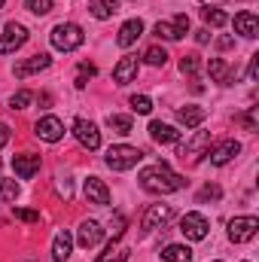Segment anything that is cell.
I'll return each instance as SVG.
<instances>
[{"instance_id":"40","label":"cell","mask_w":259,"mask_h":262,"mask_svg":"<svg viewBox=\"0 0 259 262\" xmlns=\"http://www.w3.org/2000/svg\"><path fill=\"white\" fill-rule=\"evenodd\" d=\"M256 73H259V55H253V58H250V67H247V82H253Z\"/></svg>"},{"instance_id":"20","label":"cell","mask_w":259,"mask_h":262,"mask_svg":"<svg viewBox=\"0 0 259 262\" xmlns=\"http://www.w3.org/2000/svg\"><path fill=\"white\" fill-rule=\"evenodd\" d=\"M49 64H52V58H49L46 52H40V55H34V58H28V61L15 64V76H18V79H25V76H31V73L49 70Z\"/></svg>"},{"instance_id":"8","label":"cell","mask_w":259,"mask_h":262,"mask_svg":"<svg viewBox=\"0 0 259 262\" xmlns=\"http://www.w3.org/2000/svg\"><path fill=\"white\" fill-rule=\"evenodd\" d=\"M171 216H174V207H171V204H149V207H146V213H143V220H140V229L149 235V232H156V229L168 226V223H171Z\"/></svg>"},{"instance_id":"9","label":"cell","mask_w":259,"mask_h":262,"mask_svg":"<svg viewBox=\"0 0 259 262\" xmlns=\"http://www.w3.org/2000/svg\"><path fill=\"white\" fill-rule=\"evenodd\" d=\"M207 149H210V134H207V131H195L192 140H186V143L177 149V156H180L183 162H198L201 156H207Z\"/></svg>"},{"instance_id":"45","label":"cell","mask_w":259,"mask_h":262,"mask_svg":"<svg viewBox=\"0 0 259 262\" xmlns=\"http://www.w3.org/2000/svg\"><path fill=\"white\" fill-rule=\"evenodd\" d=\"M3 3H6V0H0V6H3Z\"/></svg>"},{"instance_id":"21","label":"cell","mask_w":259,"mask_h":262,"mask_svg":"<svg viewBox=\"0 0 259 262\" xmlns=\"http://www.w3.org/2000/svg\"><path fill=\"white\" fill-rule=\"evenodd\" d=\"M204 119H207V110H204V107L189 104V107H180V110H177V122L186 125V128H198Z\"/></svg>"},{"instance_id":"31","label":"cell","mask_w":259,"mask_h":262,"mask_svg":"<svg viewBox=\"0 0 259 262\" xmlns=\"http://www.w3.org/2000/svg\"><path fill=\"white\" fill-rule=\"evenodd\" d=\"M195 198H198V204H204V201H220V198H223V189H220L217 183H204Z\"/></svg>"},{"instance_id":"11","label":"cell","mask_w":259,"mask_h":262,"mask_svg":"<svg viewBox=\"0 0 259 262\" xmlns=\"http://www.w3.org/2000/svg\"><path fill=\"white\" fill-rule=\"evenodd\" d=\"M34 134H37L40 140H46V143H58V140L64 137V122H61L58 116H43V119H37Z\"/></svg>"},{"instance_id":"13","label":"cell","mask_w":259,"mask_h":262,"mask_svg":"<svg viewBox=\"0 0 259 262\" xmlns=\"http://www.w3.org/2000/svg\"><path fill=\"white\" fill-rule=\"evenodd\" d=\"M82 192L89 198V204H98V207H107L110 204V189H107V183L101 177H89L82 183Z\"/></svg>"},{"instance_id":"1","label":"cell","mask_w":259,"mask_h":262,"mask_svg":"<svg viewBox=\"0 0 259 262\" xmlns=\"http://www.w3.org/2000/svg\"><path fill=\"white\" fill-rule=\"evenodd\" d=\"M137 180H140V186H143L146 192H153V195H171V192H180V189L186 186V180H183L177 171H171L165 162H156V165L143 168V171L137 174Z\"/></svg>"},{"instance_id":"17","label":"cell","mask_w":259,"mask_h":262,"mask_svg":"<svg viewBox=\"0 0 259 262\" xmlns=\"http://www.w3.org/2000/svg\"><path fill=\"white\" fill-rule=\"evenodd\" d=\"M134 76H137V58L134 55L119 58V64L113 67V82L116 85H128V82H134Z\"/></svg>"},{"instance_id":"5","label":"cell","mask_w":259,"mask_h":262,"mask_svg":"<svg viewBox=\"0 0 259 262\" xmlns=\"http://www.w3.org/2000/svg\"><path fill=\"white\" fill-rule=\"evenodd\" d=\"M25 43H28V28L18 25V21H9V25L3 28V34H0V55H12V52H18Z\"/></svg>"},{"instance_id":"2","label":"cell","mask_w":259,"mask_h":262,"mask_svg":"<svg viewBox=\"0 0 259 262\" xmlns=\"http://www.w3.org/2000/svg\"><path fill=\"white\" fill-rule=\"evenodd\" d=\"M49 40H52V46H55L58 52H73V49H79V46L85 43V34H82L79 25H73V21H61V25L52 28Z\"/></svg>"},{"instance_id":"14","label":"cell","mask_w":259,"mask_h":262,"mask_svg":"<svg viewBox=\"0 0 259 262\" xmlns=\"http://www.w3.org/2000/svg\"><path fill=\"white\" fill-rule=\"evenodd\" d=\"M238 152H241V143H238V140H220V143H217L207 156H210V165L223 168V165H229Z\"/></svg>"},{"instance_id":"41","label":"cell","mask_w":259,"mask_h":262,"mask_svg":"<svg viewBox=\"0 0 259 262\" xmlns=\"http://www.w3.org/2000/svg\"><path fill=\"white\" fill-rule=\"evenodd\" d=\"M9 134H12V131H9V125H6V122H0V149L9 143Z\"/></svg>"},{"instance_id":"12","label":"cell","mask_w":259,"mask_h":262,"mask_svg":"<svg viewBox=\"0 0 259 262\" xmlns=\"http://www.w3.org/2000/svg\"><path fill=\"white\" fill-rule=\"evenodd\" d=\"M76 241H79V247H85V250L98 247V244L104 241V229H101V223H95V220H82V223H79V232H76Z\"/></svg>"},{"instance_id":"7","label":"cell","mask_w":259,"mask_h":262,"mask_svg":"<svg viewBox=\"0 0 259 262\" xmlns=\"http://www.w3.org/2000/svg\"><path fill=\"white\" fill-rule=\"evenodd\" d=\"M153 31H156L162 40H171V43H174V40H183V37L189 34V15H186V12H177L171 21H159Z\"/></svg>"},{"instance_id":"16","label":"cell","mask_w":259,"mask_h":262,"mask_svg":"<svg viewBox=\"0 0 259 262\" xmlns=\"http://www.w3.org/2000/svg\"><path fill=\"white\" fill-rule=\"evenodd\" d=\"M232 25H235V34H241V37H247V40H253L259 34V18H256V12H250V9L238 12Z\"/></svg>"},{"instance_id":"38","label":"cell","mask_w":259,"mask_h":262,"mask_svg":"<svg viewBox=\"0 0 259 262\" xmlns=\"http://www.w3.org/2000/svg\"><path fill=\"white\" fill-rule=\"evenodd\" d=\"M238 122H241L247 131H256V107H250L244 116H238Z\"/></svg>"},{"instance_id":"6","label":"cell","mask_w":259,"mask_h":262,"mask_svg":"<svg viewBox=\"0 0 259 262\" xmlns=\"http://www.w3.org/2000/svg\"><path fill=\"white\" fill-rule=\"evenodd\" d=\"M207 229H210V223H207V216L204 213H183V220H180V232H183V238L186 241H204L207 238Z\"/></svg>"},{"instance_id":"25","label":"cell","mask_w":259,"mask_h":262,"mask_svg":"<svg viewBox=\"0 0 259 262\" xmlns=\"http://www.w3.org/2000/svg\"><path fill=\"white\" fill-rule=\"evenodd\" d=\"M162 259L165 262H192V250L186 244H168L162 250Z\"/></svg>"},{"instance_id":"15","label":"cell","mask_w":259,"mask_h":262,"mask_svg":"<svg viewBox=\"0 0 259 262\" xmlns=\"http://www.w3.org/2000/svg\"><path fill=\"white\" fill-rule=\"evenodd\" d=\"M12 171H15L18 180H31V177L40 171V156H34V152L15 156V159H12Z\"/></svg>"},{"instance_id":"24","label":"cell","mask_w":259,"mask_h":262,"mask_svg":"<svg viewBox=\"0 0 259 262\" xmlns=\"http://www.w3.org/2000/svg\"><path fill=\"white\" fill-rule=\"evenodd\" d=\"M89 12L98 21H104V18H110V15L119 12V0H89Z\"/></svg>"},{"instance_id":"44","label":"cell","mask_w":259,"mask_h":262,"mask_svg":"<svg viewBox=\"0 0 259 262\" xmlns=\"http://www.w3.org/2000/svg\"><path fill=\"white\" fill-rule=\"evenodd\" d=\"M201 3H204V6H207V3H217V0H201Z\"/></svg>"},{"instance_id":"35","label":"cell","mask_w":259,"mask_h":262,"mask_svg":"<svg viewBox=\"0 0 259 262\" xmlns=\"http://www.w3.org/2000/svg\"><path fill=\"white\" fill-rule=\"evenodd\" d=\"M131 110L140 113V116H146V113H153V101L146 95H131Z\"/></svg>"},{"instance_id":"32","label":"cell","mask_w":259,"mask_h":262,"mask_svg":"<svg viewBox=\"0 0 259 262\" xmlns=\"http://www.w3.org/2000/svg\"><path fill=\"white\" fill-rule=\"evenodd\" d=\"M15 198H18V183H15V180L0 177V201L6 204V201H15Z\"/></svg>"},{"instance_id":"28","label":"cell","mask_w":259,"mask_h":262,"mask_svg":"<svg viewBox=\"0 0 259 262\" xmlns=\"http://www.w3.org/2000/svg\"><path fill=\"white\" fill-rule=\"evenodd\" d=\"M201 18H204V25H210V28H223V25H229V15L223 12V9H201Z\"/></svg>"},{"instance_id":"19","label":"cell","mask_w":259,"mask_h":262,"mask_svg":"<svg viewBox=\"0 0 259 262\" xmlns=\"http://www.w3.org/2000/svg\"><path fill=\"white\" fill-rule=\"evenodd\" d=\"M149 137L156 143H162V146H171V143L180 140V131L174 125H168V122H149Z\"/></svg>"},{"instance_id":"22","label":"cell","mask_w":259,"mask_h":262,"mask_svg":"<svg viewBox=\"0 0 259 262\" xmlns=\"http://www.w3.org/2000/svg\"><path fill=\"white\" fill-rule=\"evenodd\" d=\"M207 73H210V79L220 82V85H232V82H235V73L229 70V64H226L223 58H210V61H207Z\"/></svg>"},{"instance_id":"10","label":"cell","mask_w":259,"mask_h":262,"mask_svg":"<svg viewBox=\"0 0 259 262\" xmlns=\"http://www.w3.org/2000/svg\"><path fill=\"white\" fill-rule=\"evenodd\" d=\"M73 134H76V140H79L89 152L101 149V131H98L95 122H89V119H76V122H73Z\"/></svg>"},{"instance_id":"4","label":"cell","mask_w":259,"mask_h":262,"mask_svg":"<svg viewBox=\"0 0 259 262\" xmlns=\"http://www.w3.org/2000/svg\"><path fill=\"white\" fill-rule=\"evenodd\" d=\"M259 232V220L256 216H235L229 220V241L232 244H247L253 241Z\"/></svg>"},{"instance_id":"36","label":"cell","mask_w":259,"mask_h":262,"mask_svg":"<svg viewBox=\"0 0 259 262\" xmlns=\"http://www.w3.org/2000/svg\"><path fill=\"white\" fill-rule=\"evenodd\" d=\"M25 6H28L34 15H46V12H52V0H25Z\"/></svg>"},{"instance_id":"30","label":"cell","mask_w":259,"mask_h":262,"mask_svg":"<svg viewBox=\"0 0 259 262\" xmlns=\"http://www.w3.org/2000/svg\"><path fill=\"white\" fill-rule=\"evenodd\" d=\"M95 73H98V67L92 64V61H82V64H79V70H76L73 85H76V89H85V85H89V79H92Z\"/></svg>"},{"instance_id":"42","label":"cell","mask_w":259,"mask_h":262,"mask_svg":"<svg viewBox=\"0 0 259 262\" xmlns=\"http://www.w3.org/2000/svg\"><path fill=\"white\" fill-rule=\"evenodd\" d=\"M232 46H235V37H220V40H217V49H223V52L232 49Z\"/></svg>"},{"instance_id":"29","label":"cell","mask_w":259,"mask_h":262,"mask_svg":"<svg viewBox=\"0 0 259 262\" xmlns=\"http://www.w3.org/2000/svg\"><path fill=\"white\" fill-rule=\"evenodd\" d=\"M143 61L149 67H165V61H168V52L162 49V46H149L146 52H143Z\"/></svg>"},{"instance_id":"18","label":"cell","mask_w":259,"mask_h":262,"mask_svg":"<svg viewBox=\"0 0 259 262\" xmlns=\"http://www.w3.org/2000/svg\"><path fill=\"white\" fill-rule=\"evenodd\" d=\"M140 34H143V21H140V18H128V21L119 28V37H116V43H119L122 49H128V46H134V43L140 40Z\"/></svg>"},{"instance_id":"26","label":"cell","mask_w":259,"mask_h":262,"mask_svg":"<svg viewBox=\"0 0 259 262\" xmlns=\"http://www.w3.org/2000/svg\"><path fill=\"white\" fill-rule=\"evenodd\" d=\"M125 259H128V250L119 244V238H113V241L107 244V250H104L95 262H125Z\"/></svg>"},{"instance_id":"43","label":"cell","mask_w":259,"mask_h":262,"mask_svg":"<svg viewBox=\"0 0 259 262\" xmlns=\"http://www.w3.org/2000/svg\"><path fill=\"white\" fill-rule=\"evenodd\" d=\"M195 40H198V43H207V40H210V34H207V28H201V31H195Z\"/></svg>"},{"instance_id":"34","label":"cell","mask_w":259,"mask_h":262,"mask_svg":"<svg viewBox=\"0 0 259 262\" xmlns=\"http://www.w3.org/2000/svg\"><path fill=\"white\" fill-rule=\"evenodd\" d=\"M31 101H34V92H28V89H18V92L9 98V107H12V110H25Z\"/></svg>"},{"instance_id":"3","label":"cell","mask_w":259,"mask_h":262,"mask_svg":"<svg viewBox=\"0 0 259 262\" xmlns=\"http://www.w3.org/2000/svg\"><path fill=\"white\" fill-rule=\"evenodd\" d=\"M140 159H143V152H140L137 146H128V143H116V146H110L107 156H104L107 168H113V171H131V168H137Z\"/></svg>"},{"instance_id":"39","label":"cell","mask_w":259,"mask_h":262,"mask_svg":"<svg viewBox=\"0 0 259 262\" xmlns=\"http://www.w3.org/2000/svg\"><path fill=\"white\" fill-rule=\"evenodd\" d=\"M55 189H58V195H64V198H70V195H73V186H70V180H67V177H58Z\"/></svg>"},{"instance_id":"23","label":"cell","mask_w":259,"mask_h":262,"mask_svg":"<svg viewBox=\"0 0 259 262\" xmlns=\"http://www.w3.org/2000/svg\"><path fill=\"white\" fill-rule=\"evenodd\" d=\"M70 250H73V238H70V232H58L55 235V241H52V259L55 262H67L70 259Z\"/></svg>"},{"instance_id":"37","label":"cell","mask_w":259,"mask_h":262,"mask_svg":"<svg viewBox=\"0 0 259 262\" xmlns=\"http://www.w3.org/2000/svg\"><path fill=\"white\" fill-rule=\"evenodd\" d=\"M15 220H21V223H40V213L28 210V207H15Z\"/></svg>"},{"instance_id":"27","label":"cell","mask_w":259,"mask_h":262,"mask_svg":"<svg viewBox=\"0 0 259 262\" xmlns=\"http://www.w3.org/2000/svg\"><path fill=\"white\" fill-rule=\"evenodd\" d=\"M107 128L113 134H131V116L125 113H110L107 116Z\"/></svg>"},{"instance_id":"33","label":"cell","mask_w":259,"mask_h":262,"mask_svg":"<svg viewBox=\"0 0 259 262\" xmlns=\"http://www.w3.org/2000/svg\"><path fill=\"white\" fill-rule=\"evenodd\" d=\"M198 70H201V58H198V55H183V58H180V73H183V76H195V73H198Z\"/></svg>"},{"instance_id":"46","label":"cell","mask_w":259,"mask_h":262,"mask_svg":"<svg viewBox=\"0 0 259 262\" xmlns=\"http://www.w3.org/2000/svg\"><path fill=\"white\" fill-rule=\"evenodd\" d=\"M213 262H220V259H213Z\"/></svg>"}]
</instances>
